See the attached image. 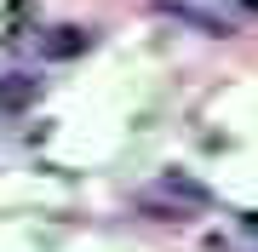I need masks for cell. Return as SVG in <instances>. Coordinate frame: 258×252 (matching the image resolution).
I'll return each mask as SVG.
<instances>
[{
  "instance_id": "cell-1",
  "label": "cell",
  "mask_w": 258,
  "mask_h": 252,
  "mask_svg": "<svg viewBox=\"0 0 258 252\" xmlns=\"http://www.w3.org/2000/svg\"><path fill=\"white\" fill-rule=\"evenodd\" d=\"M161 195H172V206H195V212H201V206H212V189L201 184V178L178 172V166L161 178Z\"/></svg>"
},
{
  "instance_id": "cell-2",
  "label": "cell",
  "mask_w": 258,
  "mask_h": 252,
  "mask_svg": "<svg viewBox=\"0 0 258 252\" xmlns=\"http://www.w3.org/2000/svg\"><path fill=\"white\" fill-rule=\"evenodd\" d=\"M35 75H0V115H23L35 103Z\"/></svg>"
},
{
  "instance_id": "cell-3",
  "label": "cell",
  "mask_w": 258,
  "mask_h": 252,
  "mask_svg": "<svg viewBox=\"0 0 258 252\" xmlns=\"http://www.w3.org/2000/svg\"><path fill=\"white\" fill-rule=\"evenodd\" d=\"M40 46H46V57H81V52H86V29H69V23H63V29H52Z\"/></svg>"
},
{
  "instance_id": "cell-4",
  "label": "cell",
  "mask_w": 258,
  "mask_h": 252,
  "mask_svg": "<svg viewBox=\"0 0 258 252\" xmlns=\"http://www.w3.org/2000/svg\"><path fill=\"white\" fill-rule=\"evenodd\" d=\"M247 229H252V235H258V212H247Z\"/></svg>"
},
{
  "instance_id": "cell-5",
  "label": "cell",
  "mask_w": 258,
  "mask_h": 252,
  "mask_svg": "<svg viewBox=\"0 0 258 252\" xmlns=\"http://www.w3.org/2000/svg\"><path fill=\"white\" fill-rule=\"evenodd\" d=\"M241 6H252V12H258V0H241Z\"/></svg>"
}]
</instances>
